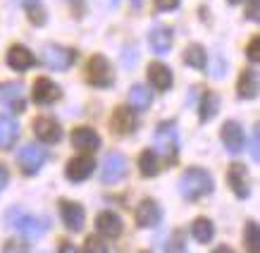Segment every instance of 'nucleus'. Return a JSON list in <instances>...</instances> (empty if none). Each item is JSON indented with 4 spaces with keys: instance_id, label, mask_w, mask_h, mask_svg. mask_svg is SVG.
<instances>
[{
    "instance_id": "f257e3e1",
    "label": "nucleus",
    "mask_w": 260,
    "mask_h": 253,
    "mask_svg": "<svg viewBox=\"0 0 260 253\" xmlns=\"http://www.w3.org/2000/svg\"><path fill=\"white\" fill-rule=\"evenodd\" d=\"M213 191V177L201 170V167H189L186 172L181 174L179 179V194L186 201H198V198H203L205 194H210Z\"/></svg>"
},
{
    "instance_id": "f03ea898",
    "label": "nucleus",
    "mask_w": 260,
    "mask_h": 253,
    "mask_svg": "<svg viewBox=\"0 0 260 253\" xmlns=\"http://www.w3.org/2000/svg\"><path fill=\"white\" fill-rule=\"evenodd\" d=\"M8 225L12 230H17L19 234H24L26 239H36L48 230V220L43 217H34L22 208H10L8 210Z\"/></svg>"
},
{
    "instance_id": "7ed1b4c3",
    "label": "nucleus",
    "mask_w": 260,
    "mask_h": 253,
    "mask_svg": "<svg viewBox=\"0 0 260 253\" xmlns=\"http://www.w3.org/2000/svg\"><path fill=\"white\" fill-rule=\"evenodd\" d=\"M153 143H155V153L165 155V158L172 163V160L177 158V148H179V134H177V124H174V122H162V124L155 129Z\"/></svg>"
},
{
    "instance_id": "20e7f679",
    "label": "nucleus",
    "mask_w": 260,
    "mask_h": 253,
    "mask_svg": "<svg viewBox=\"0 0 260 253\" xmlns=\"http://www.w3.org/2000/svg\"><path fill=\"white\" fill-rule=\"evenodd\" d=\"M74 60H77V55H74V50H70V48L55 46V43L43 48V65H46L48 70L64 72L74 65Z\"/></svg>"
},
{
    "instance_id": "39448f33",
    "label": "nucleus",
    "mask_w": 260,
    "mask_h": 253,
    "mask_svg": "<svg viewBox=\"0 0 260 253\" xmlns=\"http://www.w3.org/2000/svg\"><path fill=\"white\" fill-rule=\"evenodd\" d=\"M86 79L91 81V86L105 88L112 84V67L103 55H93L86 65Z\"/></svg>"
},
{
    "instance_id": "423d86ee",
    "label": "nucleus",
    "mask_w": 260,
    "mask_h": 253,
    "mask_svg": "<svg viewBox=\"0 0 260 253\" xmlns=\"http://www.w3.org/2000/svg\"><path fill=\"white\" fill-rule=\"evenodd\" d=\"M48 153L43 146H36V143H29L19 150V167H22L24 174H36L41 170V165L46 163Z\"/></svg>"
},
{
    "instance_id": "0eeeda50",
    "label": "nucleus",
    "mask_w": 260,
    "mask_h": 253,
    "mask_svg": "<svg viewBox=\"0 0 260 253\" xmlns=\"http://www.w3.org/2000/svg\"><path fill=\"white\" fill-rule=\"evenodd\" d=\"M126 174V158L122 153H108L103 160V172L101 179L103 184H117Z\"/></svg>"
},
{
    "instance_id": "6e6552de",
    "label": "nucleus",
    "mask_w": 260,
    "mask_h": 253,
    "mask_svg": "<svg viewBox=\"0 0 260 253\" xmlns=\"http://www.w3.org/2000/svg\"><path fill=\"white\" fill-rule=\"evenodd\" d=\"M34 101L39 105H48V103H55V101H60L62 98V91H60V86L57 84H53L50 79H46V77H41V79L34 81Z\"/></svg>"
},
{
    "instance_id": "1a4fd4ad",
    "label": "nucleus",
    "mask_w": 260,
    "mask_h": 253,
    "mask_svg": "<svg viewBox=\"0 0 260 253\" xmlns=\"http://www.w3.org/2000/svg\"><path fill=\"white\" fill-rule=\"evenodd\" d=\"M34 134L43 143H57L62 139V126L53 117H36L34 119Z\"/></svg>"
},
{
    "instance_id": "9d476101",
    "label": "nucleus",
    "mask_w": 260,
    "mask_h": 253,
    "mask_svg": "<svg viewBox=\"0 0 260 253\" xmlns=\"http://www.w3.org/2000/svg\"><path fill=\"white\" fill-rule=\"evenodd\" d=\"M0 103L12 112L24 110V86L22 84H3L0 86Z\"/></svg>"
},
{
    "instance_id": "9b49d317",
    "label": "nucleus",
    "mask_w": 260,
    "mask_h": 253,
    "mask_svg": "<svg viewBox=\"0 0 260 253\" xmlns=\"http://www.w3.org/2000/svg\"><path fill=\"white\" fill-rule=\"evenodd\" d=\"M160 217H162V213H160V206L155 203V201H141L139 203V208H136V225L141 227V230H148V227H155L160 222Z\"/></svg>"
},
{
    "instance_id": "f8f14e48",
    "label": "nucleus",
    "mask_w": 260,
    "mask_h": 253,
    "mask_svg": "<svg viewBox=\"0 0 260 253\" xmlns=\"http://www.w3.org/2000/svg\"><path fill=\"white\" fill-rule=\"evenodd\" d=\"M93 167H95V163L88 158V155H77V158H72L70 163H67L64 174H67V179H72V182H84V179L91 177Z\"/></svg>"
},
{
    "instance_id": "ddd939ff",
    "label": "nucleus",
    "mask_w": 260,
    "mask_h": 253,
    "mask_svg": "<svg viewBox=\"0 0 260 253\" xmlns=\"http://www.w3.org/2000/svg\"><path fill=\"white\" fill-rule=\"evenodd\" d=\"M60 213H62V222L67 225V230H72V232L84 230V220H86V215H84V208H81L79 203H74V201H62Z\"/></svg>"
},
{
    "instance_id": "4468645a",
    "label": "nucleus",
    "mask_w": 260,
    "mask_h": 253,
    "mask_svg": "<svg viewBox=\"0 0 260 253\" xmlns=\"http://www.w3.org/2000/svg\"><path fill=\"white\" fill-rule=\"evenodd\" d=\"M227 182L232 186V191L237 194L239 198H246L248 196V172L241 163H232L227 170Z\"/></svg>"
},
{
    "instance_id": "2eb2a0df",
    "label": "nucleus",
    "mask_w": 260,
    "mask_h": 253,
    "mask_svg": "<svg viewBox=\"0 0 260 253\" xmlns=\"http://www.w3.org/2000/svg\"><path fill=\"white\" fill-rule=\"evenodd\" d=\"M220 136H222L224 148H227L229 153H239V150L244 148V129H241L237 122H224Z\"/></svg>"
},
{
    "instance_id": "dca6fc26",
    "label": "nucleus",
    "mask_w": 260,
    "mask_h": 253,
    "mask_svg": "<svg viewBox=\"0 0 260 253\" xmlns=\"http://www.w3.org/2000/svg\"><path fill=\"white\" fill-rule=\"evenodd\" d=\"M110 124H112V129H115V134L129 136L136 129V115L129 110V108H117V110L112 112Z\"/></svg>"
},
{
    "instance_id": "f3484780",
    "label": "nucleus",
    "mask_w": 260,
    "mask_h": 253,
    "mask_svg": "<svg viewBox=\"0 0 260 253\" xmlns=\"http://www.w3.org/2000/svg\"><path fill=\"white\" fill-rule=\"evenodd\" d=\"M95 227H98L103 237L108 239H117L122 234V220H119L117 213H110V210H105V213L95 217Z\"/></svg>"
},
{
    "instance_id": "a211bd4d",
    "label": "nucleus",
    "mask_w": 260,
    "mask_h": 253,
    "mask_svg": "<svg viewBox=\"0 0 260 253\" xmlns=\"http://www.w3.org/2000/svg\"><path fill=\"white\" fill-rule=\"evenodd\" d=\"M72 146L79 150H98L101 136L95 134L93 129H88V126H79V129L72 132Z\"/></svg>"
},
{
    "instance_id": "6ab92c4d",
    "label": "nucleus",
    "mask_w": 260,
    "mask_h": 253,
    "mask_svg": "<svg viewBox=\"0 0 260 253\" xmlns=\"http://www.w3.org/2000/svg\"><path fill=\"white\" fill-rule=\"evenodd\" d=\"M148 81L153 88L167 91V88L172 86V72H170V67H165V65L153 62V65H148Z\"/></svg>"
},
{
    "instance_id": "aec40b11",
    "label": "nucleus",
    "mask_w": 260,
    "mask_h": 253,
    "mask_svg": "<svg viewBox=\"0 0 260 253\" xmlns=\"http://www.w3.org/2000/svg\"><path fill=\"white\" fill-rule=\"evenodd\" d=\"M148 43H150V48H153V53H158V55L170 53V48H172V29L155 26L148 36Z\"/></svg>"
},
{
    "instance_id": "412c9836",
    "label": "nucleus",
    "mask_w": 260,
    "mask_h": 253,
    "mask_svg": "<svg viewBox=\"0 0 260 253\" xmlns=\"http://www.w3.org/2000/svg\"><path fill=\"white\" fill-rule=\"evenodd\" d=\"M17 136H19V124L8 115H0V150L12 148Z\"/></svg>"
},
{
    "instance_id": "4be33fe9",
    "label": "nucleus",
    "mask_w": 260,
    "mask_h": 253,
    "mask_svg": "<svg viewBox=\"0 0 260 253\" xmlns=\"http://www.w3.org/2000/svg\"><path fill=\"white\" fill-rule=\"evenodd\" d=\"M8 65L17 72H26L34 65V55L31 50H26L24 46H12L8 50Z\"/></svg>"
},
{
    "instance_id": "5701e85b",
    "label": "nucleus",
    "mask_w": 260,
    "mask_h": 253,
    "mask_svg": "<svg viewBox=\"0 0 260 253\" xmlns=\"http://www.w3.org/2000/svg\"><path fill=\"white\" fill-rule=\"evenodd\" d=\"M239 96L241 98H255L258 96V72L244 70L241 79H239Z\"/></svg>"
},
{
    "instance_id": "b1692460",
    "label": "nucleus",
    "mask_w": 260,
    "mask_h": 253,
    "mask_svg": "<svg viewBox=\"0 0 260 253\" xmlns=\"http://www.w3.org/2000/svg\"><path fill=\"white\" fill-rule=\"evenodd\" d=\"M139 170L143 177H155L160 172V163H158V153L155 150H143L141 158H139Z\"/></svg>"
},
{
    "instance_id": "393cba45",
    "label": "nucleus",
    "mask_w": 260,
    "mask_h": 253,
    "mask_svg": "<svg viewBox=\"0 0 260 253\" xmlns=\"http://www.w3.org/2000/svg\"><path fill=\"white\" fill-rule=\"evenodd\" d=\"M191 234H193V239H196V241H201V244L213 241V237H215L213 222L205 220V217H198V220L193 222V227H191Z\"/></svg>"
},
{
    "instance_id": "a878e982",
    "label": "nucleus",
    "mask_w": 260,
    "mask_h": 253,
    "mask_svg": "<svg viewBox=\"0 0 260 253\" xmlns=\"http://www.w3.org/2000/svg\"><path fill=\"white\" fill-rule=\"evenodd\" d=\"M129 103H132V108H136V110H146L150 105V91L146 86H141V84L132 86L129 88Z\"/></svg>"
},
{
    "instance_id": "bb28decb",
    "label": "nucleus",
    "mask_w": 260,
    "mask_h": 253,
    "mask_svg": "<svg viewBox=\"0 0 260 253\" xmlns=\"http://www.w3.org/2000/svg\"><path fill=\"white\" fill-rule=\"evenodd\" d=\"M217 108H220V98H217V93H205L203 101H201V110H198V115H201L203 122H208V119H213L215 115H217Z\"/></svg>"
},
{
    "instance_id": "cd10ccee",
    "label": "nucleus",
    "mask_w": 260,
    "mask_h": 253,
    "mask_svg": "<svg viewBox=\"0 0 260 253\" xmlns=\"http://www.w3.org/2000/svg\"><path fill=\"white\" fill-rule=\"evenodd\" d=\"M184 62L193 67V70H205V48L189 46L184 50Z\"/></svg>"
},
{
    "instance_id": "c85d7f7f",
    "label": "nucleus",
    "mask_w": 260,
    "mask_h": 253,
    "mask_svg": "<svg viewBox=\"0 0 260 253\" xmlns=\"http://www.w3.org/2000/svg\"><path fill=\"white\" fill-rule=\"evenodd\" d=\"M244 241H246V251L248 253H260L258 251V225L255 222H246V230H244Z\"/></svg>"
},
{
    "instance_id": "c756f323",
    "label": "nucleus",
    "mask_w": 260,
    "mask_h": 253,
    "mask_svg": "<svg viewBox=\"0 0 260 253\" xmlns=\"http://www.w3.org/2000/svg\"><path fill=\"white\" fill-rule=\"evenodd\" d=\"M165 253H186V241H184V232L181 230L172 232V237L167 239Z\"/></svg>"
},
{
    "instance_id": "7c9ffc66",
    "label": "nucleus",
    "mask_w": 260,
    "mask_h": 253,
    "mask_svg": "<svg viewBox=\"0 0 260 253\" xmlns=\"http://www.w3.org/2000/svg\"><path fill=\"white\" fill-rule=\"evenodd\" d=\"M84 253H108V248L98 237H88L84 244Z\"/></svg>"
},
{
    "instance_id": "2f4dec72",
    "label": "nucleus",
    "mask_w": 260,
    "mask_h": 253,
    "mask_svg": "<svg viewBox=\"0 0 260 253\" xmlns=\"http://www.w3.org/2000/svg\"><path fill=\"white\" fill-rule=\"evenodd\" d=\"M3 253H29V246L24 244V241L10 239V241H5V246H3Z\"/></svg>"
},
{
    "instance_id": "473e14b6",
    "label": "nucleus",
    "mask_w": 260,
    "mask_h": 253,
    "mask_svg": "<svg viewBox=\"0 0 260 253\" xmlns=\"http://www.w3.org/2000/svg\"><path fill=\"white\" fill-rule=\"evenodd\" d=\"M29 19H31L34 24H43V22H46V12H43V8L31 5V8H29Z\"/></svg>"
},
{
    "instance_id": "72a5a7b5",
    "label": "nucleus",
    "mask_w": 260,
    "mask_h": 253,
    "mask_svg": "<svg viewBox=\"0 0 260 253\" xmlns=\"http://www.w3.org/2000/svg\"><path fill=\"white\" fill-rule=\"evenodd\" d=\"M248 60H251V62H258L260 60V39L258 36L248 43Z\"/></svg>"
},
{
    "instance_id": "f704fd0d",
    "label": "nucleus",
    "mask_w": 260,
    "mask_h": 253,
    "mask_svg": "<svg viewBox=\"0 0 260 253\" xmlns=\"http://www.w3.org/2000/svg\"><path fill=\"white\" fill-rule=\"evenodd\" d=\"M155 8H158L160 12H170V10L179 8V0H155Z\"/></svg>"
},
{
    "instance_id": "c9c22d12",
    "label": "nucleus",
    "mask_w": 260,
    "mask_h": 253,
    "mask_svg": "<svg viewBox=\"0 0 260 253\" xmlns=\"http://www.w3.org/2000/svg\"><path fill=\"white\" fill-rule=\"evenodd\" d=\"M258 146H260V129H253V139H251V155L253 160H258Z\"/></svg>"
},
{
    "instance_id": "e433bc0d",
    "label": "nucleus",
    "mask_w": 260,
    "mask_h": 253,
    "mask_svg": "<svg viewBox=\"0 0 260 253\" xmlns=\"http://www.w3.org/2000/svg\"><path fill=\"white\" fill-rule=\"evenodd\" d=\"M246 17L255 22L258 19V0H248V8H246Z\"/></svg>"
},
{
    "instance_id": "4c0bfd02",
    "label": "nucleus",
    "mask_w": 260,
    "mask_h": 253,
    "mask_svg": "<svg viewBox=\"0 0 260 253\" xmlns=\"http://www.w3.org/2000/svg\"><path fill=\"white\" fill-rule=\"evenodd\" d=\"M57 253H79V248H77L74 244H70V241H64V244L60 246V251H57Z\"/></svg>"
},
{
    "instance_id": "58836bf2",
    "label": "nucleus",
    "mask_w": 260,
    "mask_h": 253,
    "mask_svg": "<svg viewBox=\"0 0 260 253\" xmlns=\"http://www.w3.org/2000/svg\"><path fill=\"white\" fill-rule=\"evenodd\" d=\"M5 184H8V170L0 165V191L5 189Z\"/></svg>"
},
{
    "instance_id": "ea45409f",
    "label": "nucleus",
    "mask_w": 260,
    "mask_h": 253,
    "mask_svg": "<svg viewBox=\"0 0 260 253\" xmlns=\"http://www.w3.org/2000/svg\"><path fill=\"white\" fill-rule=\"evenodd\" d=\"M17 5H24V8H31V5H39V0H15Z\"/></svg>"
},
{
    "instance_id": "a19ab883",
    "label": "nucleus",
    "mask_w": 260,
    "mask_h": 253,
    "mask_svg": "<svg viewBox=\"0 0 260 253\" xmlns=\"http://www.w3.org/2000/svg\"><path fill=\"white\" fill-rule=\"evenodd\" d=\"M213 253H234V251H232L229 246H217V248H215Z\"/></svg>"
},
{
    "instance_id": "79ce46f5",
    "label": "nucleus",
    "mask_w": 260,
    "mask_h": 253,
    "mask_svg": "<svg viewBox=\"0 0 260 253\" xmlns=\"http://www.w3.org/2000/svg\"><path fill=\"white\" fill-rule=\"evenodd\" d=\"M129 3H132V5H134V8H139V5H141L143 0H129Z\"/></svg>"
},
{
    "instance_id": "37998d69",
    "label": "nucleus",
    "mask_w": 260,
    "mask_h": 253,
    "mask_svg": "<svg viewBox=\"0 0 260 253\" xmlns=\"http://www.w3.org/2000/svg\"><path fill=\"white\" fill-rule=\"evenodd\" d=\"M229 3H232V5H237V3H241V0H229Z\"/></svg>"
}]
</instances>
